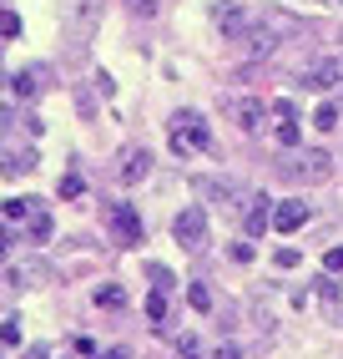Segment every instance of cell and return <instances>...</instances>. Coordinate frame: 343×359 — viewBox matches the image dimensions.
I'll return each instance as SVG.
<instances>
[{
    "label": "cell",
    "mask_w": 343,
    "mask_h": 359,
    "mask_svg": "<svg viewBox=\"0 0 343 359\" xmlns=\"http://www.w3.org/2000/svg\"><path fill=\"white\" fill-rule=\"evenodd\" d=\"M102 15H106V0H66V46L71 51H86L96 41Z\"/></svg>",
    "instance_id": "cell-1"
},
{
    "label": "cell",
    "mask_w": 343,
    "mask_h": 359,
    "mask_svg": "<svg viewBox=\"0 0 343 359\" xmlns=\"http://www.w3.org/2000/svg\"><path fill=\"white\" fill-rule=\"evenodd\" d=\"M167 132H172V152H177V157H192V152H207L212 147V132L202 122V111H187V107L172 111Z\"/></svg>",
    "instance_id": "cell-2"
},
{
    "label": "cell",
    "mask_w": 343,
    "mask_h": 359,
    "mask_svg": "<svg viewBox=\"0 0 343 359\" xmlns=\"http://www.w3.org/2000/svg\"><path fill=\"white\" fill-rule=\"evenodd\" d=\"M328 172H333V157L318 152V147L278 167V177H288V182H328Z\"/></svg>",
    "instance_id": "cell-3"
},
{
    "label": "cell",
    "mask_w": 343,
    "mask_h": 359,
    "mask_svg": "<svg viewBox=\"0 0 343 359\" xmlns=\"http://www.w3.org/2000/svg\"><path fill=\"white\" fill-rule=\"evenodd\" d=\"M172 238H177V248H187V253L207 248V212L202 208H182L177 218H172Z\"/></svg>",
    "instance_id": "cell-4"
},
{
    "label": "cell",
    "mask_w": 343,
    "mask_h": 359,
    "mask_svg": "<svg viewBox=\"0 0 343 359\" xmlns=\"http://www.w3.org/2000/svg\"><path fill=\"white\" fill-rule=\"evenodd\" d=\"M212 20H217V31H223V41H248L253 36V26H258V11H248V6H217L212 11Z\"/></svg>",
    "instance_id": "cell-5"
},
{
    "label": "cell",
    "mask_w": 343,
    "mask_h": 359,
    "mask_svg": "<svg viewBox=\"0 0 343 359\" xmlns=\"http://www.w3.org/2000/svg\"><path fill=\"white\" fill-rule=\"evenodd\" d=\"M106 228H111V238H116L121 248H136L141 238H146V233H141V218H136V208H132V203H111V208H106Z\"/></svg>",
    "instance_id": "cell-6"
},
{
    "label": "cell",
    "mask_w": 343,
    "mask_h": 359,
    "mask_svg": "<svg viewBox=\"0 0 343 359\" xmlns=\"http://www.w3.org/2000/svg\"><path fill=\"white\" fill-rule=\"evenodd\" d=\"M51 86V66L46 61H36V66H20V71H10V91L15 97H26V102H36L41 91Z\"/></svg>",
    "instance_id": "cell-7"
},
{
    "label": "cell",
    "mask_w": 343,
    "mask_h": 359,
    "mask_svg": "<svg viewBox=\"0 0 343 359\" xmlns=\"http://www.w3.org/2000/svg\"><path fill=\"white\" fill-rule=\"evenodd\" d=\"M192 193H197V198H207V203H217V208H248V203H237L242 193H237V187L232 182H223V177H192Z\"/></svg>",
    "instance_id": "cell-8"
},
{
    "label": "cell",
    "mask_w": 343,
    "mask_h": 359,
    "mask_svg": "<svg viewBox=\"0 0 343 359\" xmlns=\"http://www.w3.org/2000/svg\"><path fill=\"white\" fill-rule=\"evenodd\" d=\"M146 172H152V152H146V147H121V157H116V177L127 182V187H136Z\"/></svg>",
    "instance_id": "cell-9"
},
{
    "label": "cell",
    "mask_w": 343,
    "mask_h": 359,
    "mask_svg": "<svg viewBox=\"0 0 343 359\" xmlns=\"http://www.w3.org/2000/svg\"><path fill=\"white\" fill-rule=\"evenodd\" d=\"M298 81H303L308 91H333V86L343 81V61H308Z\"/></svg>",
    "instance_id": "cell-10"
},
{
    "label": "cell",
    "mask_w": 343,
    "mask_h": 359,
    "mask_svg": "<svg viewBox=\"0 0 343 359\" xmlns=\"http://www.w3.org/2000/svg\"><path fill=\"white\" fill-rule=\"evenodd\" d=\"M227 116H232V122H237V132H258L262 127V116H267V107L258 102V97H237V102H227Z\"/></svg>",
    "instance_id": "cell-11"
},
{
    "label": "cell",
    "mask_w": 343,
    "mask_h": 359,
    "mask_svg": "<svg viewBox=\"0 0 343 359\" xmlns=\"http://www.w3.org/2000/svg\"><path fill=\"white\" fill-rule=\"evenodd\" d=\"M308 218H313V208H308V203H298V198H293V203H278V208H273V228H278V233H298V228H303Z\"/></svg>",
    "instance_id": "cell-12"
},
{
    "label": "cell",
    "mask_w": 343,
    "mask_h": 359,
    "mask_svg": "<svg viewBox=\"0 0 343 359\" xmlns=\"http://www.w3.org/2000/svg\"><path fill=\"white\" fill-rule=\"evenodd\" d=\"M267 228H273V203H267L262 193H253V198H248V233L262 238Z\"/></svg>",
    "instance_id": "cell-13"
},
{
    "label": "cell",
    "mask_w": 343,
    "mask_h": 359,
    "mask_svg": "<svg viewBox=\"0 0 343 359\" xmlns=\"http://www.w3.org/2000/svg\"><path fill=\"white\" fill-rule=\"evenodd\" d=\"M20 172H36V152H26V147H6V177H20Z\"/></svg>",
    "instance_id": "cell-14"
},
{
    "label": "cell",
    "mask_w": 343,
    "mask_h": 359,
    "mask_svg": "<svg viewBox=\"0 0 343 359\" xmlns=\"http://www.w3.org/2000/svg\"><path fill=\"white\" fill-rule=\"evenodd\" d=\"M31 238H36V243H46V238H51V212H46L41 203L31 208Z\"/></svg>",
    "instance_id": "cell-15"
},
{
    "label": "cell",
    "mask_w": 343,
    "mask_h": 359,
    "mask_svg": "<svg viewBox=\"0 0 343 359\" xmlns=\"http://www.w3.org/2000/svg\"><path fill=\"white\" fill-rule=\"evenodd\" d=\"M146 319H152V324H167V289H152V294H146Z\"/></svg>",
    "instance_id": "cell-16"
},
{
    "label": "cell",
    "mask_w": 343,
    "mask_h": 359,
    "mask_svg": "<svg viewBox=\"0 0 343 359\" xmlns=\"http://www.w3.org/2000/svg\"><path fill=\"white\" fill-rule=\"evenodd\" d=\"M81 193H86V182H81V172H66V177L56 182V198H66V203H71V198H81Z\"/></svg>",
    "instance_id": "cell-17"
},
{
    "label": "cell",
    "mask_w": 343,
    "mask_h": 359,
    "mask_svg": "<svg viewBox=\"0 0 343 359\" xmlns=\"http://www.w3.org/2000/svg\"><path fill=\"white\" fill-rule=\"evenodd\" d=\"M96 304H102V309H121V304H127L121 283H102V289H96Z\"/></svg>",
    "instance_id": "cell-18"
},
{
    "label": "cell",
    "mask_w": 343,
    "mask_h": 359,
    "mask_svg": "<svg viewBox=\"0 0 343 359\" xmlns=\"http://www.w3.org/2000/svg\"><path fill=\"white\" fill-rule=\"evenodd\" d=\"M187 304L197 309V314H207V309H212V294H207V283H187Z\"/></svg>",
    "instance_id": "cell-19"
},
{
    "label": "cell",
    "mask_w": 343,
    "mask_h": 359,
    "mask_svg": "<svg viewBox=\"0 0 343 359\" xmlns=\"http://www.w3.org/2000/svg\"><path fill=\"white\" fill-rule=\"evenodd\" d=\"M313 127H318V132H333V127H338V107H333V102H323V107L313 111Z\"/></svg>",
    "instance_id": "cell-20"
},
{
    "label": "cell",
    "mask_w": 343,
    "mask_h": 359,
    "mask_svg": "<svg viewBox=\"0 0 343 359\" xmlns=\"http://www.w3.org/2000/svg\"><path fill=\"white\" fill-rule=\"evenodd\" d=\"M253 324H258L262 334H273V314H267V294H258V299H253Z\"/></svg>",
    "instance_id": "cell-21"
},
{
    "label": "cell",
    "mask_w": 343,
    "mask_h": 359,
    "mask_svg": "<svg viewBox=\"0 0 343 359\" xmlns=\"http://www.w3.org/2000/svg\"><path fill=\"white\" fill-rule=\"evenodd\" d=\"M127 11H132L136 20H146V15H157V11H162V0H127Z\"/></svg>",
    "instance_id": "cell-22"
},
{
    "label": "cell",
    "mask_w": 343,
    "mask_h": 359,
    "mask_svg": "<svg viewBox=\"0 0 343 359\" xmlns=\"http://www.w3.org/2000/svg\"><path fill=\"white\" fill-rule=\"evenodd\" d=\"M146 278H152V289H172V269H162V263H152Z\"/></svg>",
    "instance_id": "cell-23"
},
{
    "label": "cell",
    "mask_w": 343,
    "mask_h": 359,
    "mask_svg": "<svg viewBox=\"0 0 343 359\" xmlns=\"http://www.w3.org/2000/svg\"><path fill=\"white\" fill-rule=\"evenodd\" d=\"M278 142L283 147H298V122H278Z\"/></svg>",
    "instance_id": "cell-24"
},
{
    "label": "cell",
    "mask_w": 343,
    "mask_h": 359,
    "mask_svg": "<svg viewBox=\"0 0 343 359\" xmlns=\"http://www.w3.org/2000/svg\"><path fill=\"white\" fill-rule=\"evenodd\" d=\"M323 273H343V248H328L323 253Z\"/></svg>",
    "instance_id": "cell-25"
},
{
    "label": "cell",
    "mask_w": 343,
    "mask_h": 359,
    "mask_svg": "<svg viewBox=\"0 0 343 359\" xmlns=\"http://www.w3.org/2000/svg\"><path fill=\"white\" fill-rule=\"evenodd\" d=\"M0 339H6V344H20V329H15V314H10L6 324H0Z\"/></svg>",
    "instance_id": "cell-26"
},
{
    "label": "cell",
    "mask_w": 343,
    "mask_h": 359,
    "mask_svg": "<svg viewBox=\"0 0 343 359\" xmlns=\"http://www.w3.org/2000/svg\"><path fill=\"white\" fill-rule=\"evenodd\" d=\"M0 26H6V36L15 41V36H20V15H15V11H6V15H0Z\"/></svg>",
    "instance_id": "cell-27"
},
{
    "label": "cell",
    "mask_w": 343,
    "mask_h": 359,
    "mask_svg": "<svg viewBox=\"0 0 343 359\" xmlns=\"http://www.w3.org/2000/svg\"><path fill=\"white\" fill-rule=\"evenodd\" d=\"M177 354H182V359H202V344H197V339H182Z\"/></svg>",
    "instance_id": "cell-28"
},
{
    "label": "cell",
    "mask_w": 343,
    "mask_h": 359,
    "mask_svg": "<svg viewBox=\"0 0 343 359\" xmlns=\"http://www.w3.org/2000/svg\"><path fill=\"white\" fill-rule=\"evenodd\" d=\"M212 359H242V349H237V344H217Z\"/></svg>",
    "instance_id": "cell-29"
},
{
    "label": "cell",
    "mask_w": 343,
    "mask_h": 359,
    "mask_svg": "<svg viewBox=\"0 0 343 359\" xmlns=\"http://www.w3.org/2000/svg\"><path fill=\"white\" fill-rule=\"evenodd\" d=\"M278 269H298V248H283L278 253Z\"/></svg>",
    "instance_id": "cell-30"
},
{
    "label": "cell",
    "mask_w": 343,
    "mask_h": 359,
    "mask_svg": "<svg viewBox=\"0 0 343 359\" xmlns=\"http://www.w3.org/2000/svg\"><path fill=\"white\" fill-rule=\"evenodd\" d=\"M96 359H127V354H121V349H106V354H96Z\"/></svg>",
    "instance_id": "cell-31"
},
{
    "label": "cell",
    "mask_w": 343,
    "mask_h": 359,
    "mask_svg": "<svg viewBox=\"0 0 343 359\" xmlns=\"http://www.w3.org/2000/svg\"><path fill=\"white\" fill-rule=\"evenodd\" d=\"M318 6H343V0H318Z\"/></svg>",
    "instance_id": "cell-32"
}]
</instances>
